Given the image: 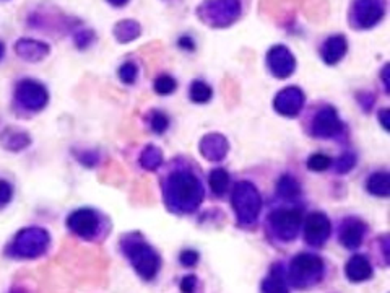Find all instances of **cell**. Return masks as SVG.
<instances>
[{"label":"cell","mask_w":390,"mask_h":293,"mask_svg":"<svg viewBox=\"0 0 390 293\" xmlns=\"http://www.w3.org/2000/svg\"><path fill=\"white\" fill-rule=\"evenodd\" d=\"M164 205L176 215H190L205 199V184L197 165L188 159H174L161 178Z\"/></svg>","instance_id":"1"},{"label":"cell","mask_w":390,"mask_h":293,"mask_svg":"<svg viewBox=\"0 0 390 293\" xmlns=\"http://www.w3.org/2000/svg\"><path fill=\"white\" fill-rule=\"evenodd\" d=\"M120 251L127 258L135 272L147 282L155 279L161 269V259L156 249L139 231L125 233L120 238Z\"/></svg>","instance_id":"2"},{"label":"cell","mask_w":390,"mask_h":293,"mask_svg":"<svg viewBox=\"0 0 390 293\" xmlns=\"http://www.w3.org/2000/svg\"><path fill=\"white\" fill-rule=\"evenodd\" d=\"M303 220V209L296 204L277 205L267 215L268 240L273 244H291L299 236Z\"/></svg>","instance_id":"3"},{"label":"cell","mask_w":390,"mask_h":293,"mask_svg":"<svg viewBox=\"0 0 390 293\" xmlns=\"http://www.w3.org/2000/svg\"><path fill=\"white\" fill-rule=\"evenodd\" d=\"M289 285L296 289H309L321 284L326 277V263L314 253H299L285 269Z\"/></svg>","instance_id":"4"},{"label":"cell","mask_w":390,"mask_h":293,"mask_svg":"<svg viewBox=\"0 0 390 293\" xmlns=\"http://www.w3.org/2000/svg\"><path fill=\"white\" fill-rule=\"evenodd\" d=\"M231 205L239 226H254L262 210V197L256 184L251 181L236 183L231 191Z\"/></svg>","instance_id":"5"},{"label":"cell","mask_w":390,"mask_h":293,"mask_svg":"<svg viewBox=\"0 0 390 293\" xmlns=\"http://www.w3.org/2000/svg\"><path fill=\"white\" fill-rule=\"evenodd\" d=\"M67 226L74 235L86 241H100L106 238L111 230V224L106 217L88 207L72 212L67 219Z\"/></svg>","instance_id":"6"},{"label":"cell","mask_w":390,"mask_h":293,"mask_svg":"<svg viewBox=\"0 0 390 293\" xmlns=\"http://www.w3.org/2000/svg\"><path fill=\"white\" fill-rule=\"evenodd\" d=\"M306 129L312 139L333 140L345 132V124L333 106L322 105L312 113Z\"/></svg>","instance_id":"7"},{"label":"cell","mask_w":390,"mask_h":293,"mask_svg":"<svg viewBox=\"0 0 390 293\" xmlns=\"http://www.w3.org/2000/svg\"><path fill=\"white\" fill-rule=\"evenodd\" d=\"M241 15L239 0H205L199 8V16L205 25L222 28L234 23Z\"/></svg>","instance_id":"8"},{"label":"cell","mask_w":390,"mask_h":293,"mask_svg":"<svg viewBox=\"0 0 390 293\" xmlns=\"http://www.w3.org/2000/svg\"><path fill=\"white\" fill-rule=\"evenodd\" d=\"M49 241H51V238H49V233L44 228L30 226L16 235L12 244V251L18 258L35 259L46 253Z\"/></svg>","instance_id":"9"},{"label":"cell","mask_w":390,"mask_h":293,"mask_svg":"<svg viewBox=\"0 0 390 293\" xmlns=\"http://www.w3.org/2000/svg\"><path fill=\"white\" fill-rule=\"evenodd\" d=\"M386 0H355L351 5V21L356 28L369 30L384 18Z\"/></svg>","instance_id":"10"},{"label":"cell","mask_w":390,"mask_h":293,"mask_svg":"<svg viewBox=\"0 0 390 293\" xmlns=\"http://www.w3.org/2000/svg\"><path fill=\"white\" fill-rule=\"evenodd\" d=\"M16 101L28 111H41L49 101L46 86L35 80H21L16 86Z\"/></svg>","instance_id":"11"},{"label":"cell","mask_w":390,"mask_h":293,"mask_svg":"<svg viewBox=\"0 0 390 293\" xmlns=\"http://www.w3.org/2000/svg\"><path fill=\"white\" fill-rule=\"evenodd\" d=\"M304 222V241L312 248L326 246L332 233V224L322 212H312Z\"/></svg>","instance_id":"12"},{"label":"cell","mask_w":390,"mask_h":293,"mask_svg":"<svg viewBox=\"0 0 390 293\" xmlns=\"http://www.w3.org/2000/svg\"><path fill=\"white\" fill-rule=\"evenodd\" d=\"M267 67L273 77L288 79L296 70V59L287 46L277 45L268 49Z\"/></svg>","instance_id":"13"},{"label":"cell","mask_w":390,"mask_h":293,"mask_svg":"<svg viewBox=\"0 0 390 293\" xmlns=\"http://www.w3.org/2000/svg\"><path fill=\"white\" fill-rule=\"evenodd\" d=\"M304 103L306 96L303 93V90L298 88V86H288V88L278 91L277 96H275L273 108L280 116L296 117L303 111Z\"/></svg>","instance_id":"14"},{"label":"cell","mask_w":390,"mask_h":293,"mask_svg":"<svg viewBox=\"0 0 390 293\" xmlns=\"http://www.w3.org/2000/svg\"><path fill=\"white\" fill-rule=\"evenodd\" d=\"M367 225L358 217H348L338 226V241L347 249H358L365 241Z\"/></svg>","instance_id":"15"},{"label":"cell","mask_w":390,"mask_h":293,"mask_svg":"<svg viewBox=\"0 0 390 293\" xmlns=\"http://www.w3.org/2000/svg\"><path fill=\"white\" fill-rule=\"evenodd\" d=\"M199 149H200V154L203 155V159L217 163L226 159L229 151V142L224 135L218 132H212V134H207L205 137L200 140Z\"/></svg>","instance_id":"16"},{"label":"cell","mask_w":390,"mask_h":293,"mask_svg":"<svg viewBox=\"0 0 390 293\" xmlns=\"http://www.w3.org/2000/svg\"><path fill=\"white\" fill-rule=\"evenodd\" d=\"M348 51V41L343 35L331 36L321 46V57L327 65L338 64Z\"/></svg>","instance_id":"17"},{"label":"cell","mask_w":390,"mask_h":293,"mask_svg":"<svg viewBox=\"0 0 390 293\" xmlns=\"http://www.w3.org/2000/svg\"><path fill=\"white\" fill-rule=\"evenodd\" d=\"M372 264L371 260L367 259L362 254H356V256L351 258L347 265H345V275L350 282L353 284H361V282L369 280L372 277Z\"/></svg>","instance_id":"18"},{"label":"cell","mask_w":390,"mask_h":293,"mask_svg":"<svg viewBox=\"0 0 390 293\" xmlns=\"http://www.w3.org/2000/svg\"><path fill=\"white\" fill-rule=\"evenodd\" d=\"M16 54L28 62H40L49 54V46L35 40H21L16 42Z\"/></svg>","instance_id":"19"},{"label":"cell","mask_w":390,"mask_h":293,"mask_svg":"<svg viewBox=\"0 0 390 293\" xmlns=\"http://www.w3.org/2000/svg\"><path fill=\"white\" fill-rule=\"evenodd\" d=\"M262 292H288V280H287V274H285V268H282V264H275L272 265L270 274L265 277V280L262 282L260 285Z\"/></svg>","instance_id":"20"},{"label":"cell","mask_w":390,"mask_h":293,"mask_svg":"<svg viewBox=\"0 0 390 293\" xmlns=\"http://www.w3.org/2000/svg\"><path fill=\"white\" fill-rule=\"evenodd\" d=\"M367 193L377 197H389L390 194V176L387 171H377L367 178L366 183Z\"/></svg>","instance_id":"21"},{"label":"cell","mask_w":390,"mask_h":293,"mask_svg":"<svg viewBox=\"0 0 390 293\" xmlns=\"http://www.w3.org/2000/svg\"><path fill=\"white\" fill-rule=\"evenodd\" d=\"M277 194L283 200L294 202L301 195V184L298 183V179L291 175H283L277 183Z\"/></svg>","instance_id":"22"},{"label":"cell","mask_w":390,"mask_h":293,"mask_svg":"<svg viewBox=\"0 0 390 293\" xmlns=\"http://www.w3.org/2000/svg\"><path fill=\"white\" fill-rule=\"evenodd\" d=\"M229 173L224 170V168H215V170L210 171V176H208V184H210L212 193L217 195V197H223L226 191L229 189Z\"/></svg>","instance_id":"23"},{"label":"cell","mask_w":390,"mask_h":293,"mask_svg":"<svg viewBox=\"0 0 390 293\" xmlns=\"http://www.w3.org/2000/svg\"><path fill=\"white\" fill-rule=\"evenodd\" d=\"M140 35V25L134 20H124L119 21L114 28V36L119 42H129L134 41Z\"/></svg>","instance_id":"24"},{"label":"cell","mask_w":390,"mask_h":293,"mask_svg":"<svg viewBox=\"0 0 390 293\" xmlns=\"http://www.w3.org/2000/svg\"><path fill=\"white\" fill-rule=\"evenodd\" d=\"M140 165L148 171H156L163 165V151L155 145L145 146L140 155Z\"/></svg>","instance_id":"25"},{"label":"cell","mask_w":390,"mask_h":293,"mask_svg":"<svg viewBox=\"0 0 390 293\" xmlns=\"http://www.w3.org/2000/svg\"><path fill=\"white\" fill-rule=\"evenodd\" d=\"M212 95H213L212 86L205 84V81L194 80L190 84L189 98H190V101L197 103V105H205V103L212 100Z\"/></svg>","instance_id":"26"},{"label":"cell","mask_w":390,"mask_h":293,"mask_svg":"<svg viewBox=\"0 0 390 293\" xmlns=\"http://www.w3.org/2000/svg\"><path fill=\"white\" fill-rule=\"evenodd\" d=\"M153 88H155V91L158 95L166 96V95L174 93L176 88H178V81H176L171 77V75L163 74V75H159V77L155 80V84H153Z\"/></svg>","instance_id":"27"},{"label":"cell","mask_w":390,"mask_h":293,"mask_svg":"<svg viewBox=\"0 0 390 293\" xmlns=\"http://www.w3.org/2000/svg\"><path fill=\"white\" fill-rule=\"evenodd\" d=\"M331 166H333V160L328 155L314 154V155H311L309 159H307V168H309L311 171L322 173V171L328 170Z\"/></svg>","instance_id":"28"},{"label":"cell","mask_w":390,"mask_h":293,"mask_svg":"<svg viewBox=\"0 0 390 293\" xmlns=\"http://www.w3.org/2000/svg\"><path fill=\"white\" fill-rule=\"evenodd\" d=\"M148 124H150V129L155 134H164L169 127V119L164 113L161 111H151L150 117H148Z\"/></svg>","instance_id":"29"},{"label":"cell","mask_w":390,"mask_h":293,"mask_svg":"<svg viewBox=\"0 0 390 293\" xmlns=\"http://www.w3.org/2000/svg\"><path fill=\"white\" fill-rule=\"evenodd\" d=\"M119 79L125 85H134L137 77H139V67L135 62H125L119 67Z\"/></svg>","instance_id":"30"},{"label":"cell","mask_w":390,"mask_h":293,"mask_svg":"<svg viewBox=\"0 0 390 293\" xmlns=\"http://www.w3.org/2000/svg\"><path fill=\"white\" fill-rule=\"evenodd\" d=\"M356 165V156L355 154H342L338 156L337 160H335V173H338V175H345V173L351 171Z\"/></svg>","instance_id":"31"},{"label":"cell","mask_w":390,"mask_h":293,"mask_svg":"<svg viewBox=\"0 0 390 293\" xmlns=\"http://www.w3.org/2000/svg\"><path fill=\"white\" fill-rule=\"evenodd\" d=\"M199 259H200V254L194 251V249H185V251L180 253L179 256V263L184 265V268H195L197 264H199Z\"/></svg>","instance_id":"32"},{"label":"cell","mask_w":390,"mask_h":293,"mask_svg":"<svg viewBox=\"0 0 390 293\" xmlns=\"http://www.w3.org/2000/svg\"><path fill=\"white\" fill-rule=\"evenodd\" d=\"M12 195H13V189L10 186V183L0 179V207L7 205L10 200H12Z\"/></svg>","instance_id":"33"},{"label":"cell","mask_w":390,"mask_h":293,"mask_svg":"<svg viewBox=\"0 0 390 293\" xmlns=\"http://www.w3.org/2000/svg\"><path fill=\"white\" fill-rule=\"evenodd\" d=\"M197 282H199V280H197L195 275H192V274L190 275H185L184 279L180 280V290L188 292V293L194 292L195 287H197Z\"/></svg>","instance_id":"34"},{"label":"cell","mask_w":390,"mask_h":293,"mask_svg":"<svg viewBox=\"0 0 390 293\" xmlns=\"http://www.w3.org/2000/svg\"><path fill=\"white\" fill-rule=\"evenodd\" d=\"M178 45H179L180 47H183V49H185V51H194V49H195L194 41H192L189 36H183V38H180V40L178 41Z\"/></svg>","instance_id":"35"},{"label":"cell","mask_w":390,"mask_h":293,"mask_svg":"<svg viewBox=\"0 0 390 293\" xmlns=\"http://www.w3.org/2000/svg\"><path fill=\"white\" fill-rule=\"evenodd\" d=\"M387 116H389V110H387V108H384V110H381V111H379V114H377V117H379V119H381V124H382V127H384V129H386V130H389V122H387Z\"/></svg>","instance_id":"36"},{"label":"cell","mask_w":390,"mask_h":293,"mask_svg":"<svg viewBox=\"0 0 390 293\" xmlns=\"http://www.w3.org/2000/svg\"><path fill=\"white\" fill-rule=\"evenodd\" d=\"M109 4L114 5V7H122V5H125L129 2V0H108Z\"/></svg>","instance_id":"37"},{"label":"cell","mask_w":390,"mask_h":293,"mask_svg":"<svg viewBox=\"0 0 390 293\" xmlns=\"http://www.w3.org/2000/svg\"><path fill=\"white\" fill-rule=\"evenodd\" d=\"M2 56H4V45L0 42V59H2Z\"/></svg>","instance_id":"38"}]
</instances>
